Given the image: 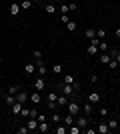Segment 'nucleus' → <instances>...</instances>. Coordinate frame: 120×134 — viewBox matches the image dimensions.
<instances>
[{
    "label": "nucleus",
    "mask_w": 120,
    "mask_h": 134,
    "mask_svg": "<svg viewBox=\"0 0 120 134\" xmlns=\"http://www.w3.org/2000/svg\"><path fill=\"white\" fill-rule=\"evenodd\" d=\"M20 10H22V8H20V4H16V2H12V4H10V14H12V16H18V14H20Z\"/></svg>",
    "instance_id": "nucleus-9"
},
{
    "label": "nucleus",
    "mask_w": 120,
    "mask_h": 134,
    "mask_svg": "<svg viewBox=\"0 0 120 134\" xmlns=\"http://www.w3.org/2000/svg\"><path fill=\"white\" fill-rule=\"evenodd\" d=\"M76 124H78L80 128H86V126L90 124V120H88L86 116H78V118H76Z\"/></svg>",
    "instance_id": "nucleus-5"
},
{
    "label": "nucleus",
    "mask_w": 120,
    "mask_h": 134,
    "mask_svg": "<svg viewBox=\"0 0 120 134\" xmlns=\"http://www.w3.org/2000/svg\"><path fill=\"white\" fill-rule=\"evenodd\" d=\"M84 132H86V134H96V128H86Z\"/></svg>",
    "instance_id": "nucleus-40"
},
{
    "label": "nucleus",
    "mask_w": 120,
    "mask_h": 134,
    "mask_svg": "<svg viewBox=\"0 0 120 134\" xmlns=\"http://www.w3.org/2000/svg\"><path fill=\"white\" fill-rule=\"evenodd\" d=\"M110 60H112V56H110L108 52H102V54H100V64H108Z\"/></svg>",
    "instance_id": "nucleus-12"
},
{
    "label": "nucleus",
    "mask_w": 120,
    "mask_h": 134,
    "mask_svg": "<svg viewBox=\"0 0 120 134\" xmlns=\"http://www.w3.org/2000/svg\"><path fill=\"white\" fill-rule=\"evenodd\" d=\"M4 102L8 104V106H12V104L16 102V96H14V94H6V96H4Z\"/></svg>",
    "instance_id": "nucleus-16"
},
{
    "label": "nucleus",
    "mask_w": 120,
    "mask_h": 134,
    "mask_svg": "<svg viewBox=\"0 0 120 134\" xmlns=\"http://www.w3.org/2000/svg\"><path fill=\"white\" fill-rule=\"evenodd\" d=\"M32 4H34L32 0H22V2H20V8H22V10H28V8H32Z\"/></svg>",
    "instance_id": "nucleus-17"
},
{
    "label": "nucleus",
    "mask_w": 120,
    "mask_h": 134,
    "mask_svg": "<svg viewBox=\"0 0 120 134\" xmlns=\"http://www.w3.org/2000/svg\"><path fill=\"white\" fill-rule=\"evenodd\" d=\"M104 36H106V30H104V28H98V30H96V38L104 40Z\"/></svg>",
    "instance_id": "nucleus-28"
},
{
    "label": "nucleus",
    "mask_w": 120,
    "mask_h": 134,
    "mask_svg": "<svg viewBox=\"0 0 120 134\" xmlns=\"http://www.w3.org/2000/svg\"><path fill=\"white\" fill-rule=\"evenodd\" d=\"M114 36H116V38H120V26H118V28L114 30Z\"/></svg>",
    "instance_id": "nucleus-41"
},
{
    "label": "nucleus",
    "mask_w": 120,
    "mask_h": 134,
    "mask_svg": "<svg viewBox=\"0 0 120 134\" xmlns=\"http://www.w3.org/2000/svg\"><path fill=\"white\" fill-rule=\"evenodd\" d=\"M24 72L28 74V76H30V74H34L36 72V64H34V62H32V64H26V66H24Z\"/></svg>",
    "instance_id": "nucleus-13"
},
{
    "label": "nucleus",
    "mask_w": 120,
    "mask_h": 134,
    "mask_svg": "<svg viewBox=\"0 0 120 134\" xmlns=\"http://www.w3.org/2000/svg\"><path fill=\"white\" fill-rule=\"evenodd\" d=\"M52 122H54V124L60 122V114H58V112H52Z\"/></svg>",
    "instance_id": "nucleus-33"
},
{
    "label": "nucleus",
    "mask_w": 120,
    "mask_h": 134,
    "mask_svg": "<svg viewBox=\"0 0 120 134\" xmlns=\"http://www.w3.org/2000/svg\"><path fill=\"white\" fill-rule=\"evenodd\" d=\"M80 130H82V128H80L78 124H72V126H68V132H70V134H80Z\"/></svg>",
    "instance_id": "nucleus-20"
},
{
    "label": "nucleus",
    "mask_w": 120,
    "mask_h": 134,
    "mask_svg": "<svg viewBox=\"0 0 120 134\" xmlns=\"http://www.w3.org/2000/svg\"><path fill=\"white\" fill-rule=\"evenodd\" d=\"M10 108H12V114H20V112H22V108H24V104L16 100V102H14V104H12Z\"/></svg>",
    "instance_id": "nucleus-7"
},
{
    "label": "nucleus",
    "mask_w": 120,
    "mask_h": 134,
    "mask_svg": "<svg viewBox=\"0 0 120 134\" xmlns=\"http://www.w3.org/2000/svg\"><path fill=\"white\" fill-rule=\"evenodd\" d=\"M62 82H64V84H74V76H72V74H64Z\"/></svg>",
    "instance_id": "nucleus-23"
},
{
    "label": "nucleus",
    "mask_w": 120,
    "mask_h": 134,
    "mask_svg": "<svg viewBox=\"0 0 120 134\" xmlns=\"http://www.w3.org/2000/svg\"><path fill=\"white\" fill-rule=\"evenodd\" d=\"M66 28H68L70 32H72V30H76V22H72V20H70V22L66 24Z\"/></svg>",
    "instance_id": "nucleus-36"
},
{
    "label": "nucleus",
    "mask_w": 120,
    "mask_h": 134,
    "mask_svg": "<svg viewBox=\"0 0 120 134\" xmlns=\"http://www.w3.org/2000/svg\"><path fill=\"white\" fill-rule=\"evenodd\" d=\"M118 66H120V64H118V62L114 60V58H112V60L108 62V68H112V70H114V68H118Z\"/></svg>",
    "instance_id": "nucleus-35"
},
{
    "label": "nucleus",
    "mask_w": 120,
    "mask_h": 134,
    "mask_svg": "<svg viewBox=\"0 0 120 134\" xmlns=\"http://www.w3.org/2000/svg\"><path fill=\"white\" fill-rule=\"evenodd\" d=\"M28 100L32 102V104H40V102H42V96H40L38 90H34L32 94H28Z\"/></svg>",
    "instance_id": "nucleus-3"
},
{
    "label": "nucleus",
    "mask_w": 120,
    "mask_h": 134,
    "mask_svg": "<svg viewBox=\"0 0 120 134\" xmlns=\"http://www.w3.org/2000/svg\"><path fill=\"white\" fill-rule=\"evenodd\" d=\"M68 100H70V98H68V96H66V94H62V96H58V98H56V104H58V108H62V106H66V104H68Z\"/></svg>",
    "instance_id": "nucleus-4"
},
{
    "label": "nucleus",
    "mask_w": 120,
    "mask_h": 134,
    "mask_svg": "<svg viewBox=\"0 0 120 134\" xmlns=\"http://www.w3.org/2000/svg\"><path fill=\"white\" fill-rule=\"evenodd\" d=\"M46 106L50 108V110H58V104H56V102H48V100H46Z\"/></svg>",
    "instance_id": "nucleus-34"
},
{
    "label": "nucleus",
    "mask_w": 120,
    "mask_h": 134,
    "mask_svg": "<svg viewBox=\"0 0 120 134\" xmlns=\"http://www.w3.org/2000/svg\"><path fill=\"white\" fill-rule=\"evenodd\" d=\"M32 2H34V4H38V2H42V0H32Z\"/></svg>",
    "instance_id": "nucleus-42"
},
{
    "label": "nucleus",
    "mask_w": 120,
    "mask_h": 134,
    "mask_svg": "<svg viewBox=\"0 0 120 134\" xmlns=\"http://www.w3.org/2000/svg\"><path fill=\"white\" fill-rule=\"evenodd\" d=\"M32 56H34V60H40V58H42V52H40V50H34V52H32Z\"/></svg>",
    "instance_id": "nucleus-37"
},
{
    "label": "nucleus",
    "mask_w": 120,
    "mask_h": 134,
    "mask_svg": "<svg viewBox=\"0 0 120 134\" xmlns=\"http://www.w3.org/2000/svg\"><path fill=\"white\" fill-rule=\"evenodd\" d=\"M108 124H106V122H100V124H98V126H96V132H100V134H106V132H108Z\"/></svg>",
    "instance_id": "nucleus-10"
},
{
    "label": "nucleus",
    "mask_w": 120,
    "mask_h": 134,
    "mask_svg": "<svg viewBox=\"0 0 120 134\" xmlns=\"http://www.w3.org/2000/svg\"><path fill=\"white\" fill-rule=\"evenodd\" d=\"M108 128H110V130L118 128V120H114V118H112V120H110V122H108Z\"/></svg>",
    "instance_id": "nucleus-31"
},
{
    "label": "nucleus",
    "mask_w": 120,
    "mask_h": 134,
    "mask_svg": "<svg viewBox=\"0 0 120 134\" xmlns=\"http://www.w3.org/2000/svg\"><path fill=\"white\" fill-rule=\"evenodd\" d=\"M20 90H22V88H20V86H18V84H12L10 88H8V94H14V96H16L18 92H20Z\"/></svg>",
    "instance_id": "nucleus-18"
},
{
    "label": "nucleus",
    "mask_w": 120,
    "mask_h": 134,
    "mask_svg": "<svg viewBox=\"0 0 120 134\" xmlns=\"http://www.w3.org/2000/svg\"><path fill=\"white\" fill-rule=\"evenodd\" d=\"M98 114H100V118H106V116H108V108H106V106H102L100 110H98Z\"/></svg>",
    "instance_id": "nucleus-30"
},
{
    "label": "nucleus",
    "mask_w": 120,
    "mask_h": 134,
    "mask_svg": "<svg viewBox=\"0 0 120 134\" xmlns=\"http://www.w3.org/2000/svg\"><path fill=\"white\" fill-rule=\"evenodd\" d=\"M98 50H100V52H108V50H110V46L106 44L104 40H100V44H98Z\"/></svg>",
    "instance_id": "nucleus-22"
},
{
    "label": "nucleus",
    "mask_w": 120,
    "mask_h": 134,
    "mask_svg": "<svg viewBox=\"0 0 120 134\" xmlns=\"http://www.w3.org/2000/svg\"><path fill=\"white\" fill-rule=\"evenodd\" d=\"M38 130L40 132H48V130H50V124L46 122V120H42V122H38Z\"/></svg>",
    "instance_id": "nucleus-15"
},
{
    "label": "nucleus",
    "mask_w": 120,
    "mask_h": 134,
    "mask_svg": "<svg viewBox=\"0 0 120 134\" xmlns=\"http://www.w3.org/2000/svg\"><path fill=\"white\" fill-rule=\"evenodd\" d=\"M84 36H86V38H88V40H92V38H94V36H96V30H92V28H88V30H86V32H84Z\"/></svg>",
    "instance_id": "nucleus-24"
},
{
    "label": "nucleus",
    "mask_w": 120,
    "mask_h": 134,
    "mask_svg": "<svg viewBox=\"0 0 120 134\" xmlns=\"http://www.w3.org/2000/svg\"><path fill=\"white\" fill-rule=\"evenodd\" d=\"M88 102H92V104H98V102H100V94H98V92H92V94L88 96Z\"/></svg>",
    "instance_id": "nucleus-14"
},
{
    "label": "nucleus",
    "mask_w": 120,
    "mask_h": 134,
    "mask_svg": "<svg viewBox=\"0 0 120 134\" xmlns=\"http://www.w3.org/2000/svg\"><path fill=\"white\" fill-rule=\"evenodd\" d=\"M82 112H84L86 116H92V112H94L92 110V102H86L84 106H82Z\"/></svg>",
    "instance_id": "nucleus-11"
},
{
    "label": "nucleus",
    "mask_w": 120,
    "mask_h": 134,
    "mask_svg": "<svg viewBox=\"0 0 120 134\" xmlns=\"http://www.w3.org/2000/svg\"><path fill=\"white\" fill-rule=\"evenodd\" d=\"M52 2H60V4H62V0H52Z\"/></svg>",
    "instance_id": "nucleus-43"
},
{
    "label": "nucleus",
    "mask_w": 120,
    "mask_h": 134,
    "mask_svg": "<svg viewBox=\"0 0 120 134\" xmlns=\"http://www.w3.org/2000/svg\"><path fill=\"white\" fill-rule=\"evenodd\" d=\"M64 124H66V126H72V124H74V114H70V112H68V116L64 118Z\"/></svg>",
    "instance_id": "nucleus-21"
},
{
    "label": "nucleus",
    "mask_w": 120,
    "mask_h": 134,
    "mask_svg": "<svg viewBox=\"0 0 120 134\" xmlns=\"http://www.w3.org/2000/svg\"><path fill=\"white\" fill-rule=\"evenodd\" d=\"M16 100H18V102H22V104H26V100H28V92L20 90V92L16 94Z\"/></svg>",
    "instance_id": "nucleus-8"
},
{
    "label": "nucleus",
    "mask_w": 120,
    "mask_h": 134,
    "mask_svg": "<svg viewBox=\"0 0 120 134\" xmlns=\"http://www.w3.org/2000/svg\"><path fill=\"white\" fill-rule=\"evenodd\" d=\"M16 132H18V134H26V132H30V130H28V126H18Z\"/></svg>",
    "instance_id": "nucleus-32"
},
{
    "label": "nucleus",
    "mask_w": 120,
    "mask_h": 134,
    "mask_svg": "<svg viewBox=\"0 0 120 134\" xmlns=\"http://www.w3.org/2000/svg\"><path fill=\"white\" fill-rule=\"evenodd\" d=\"M54 132H56V134H66V132H68V128H66V126H60V122H58L56 128H54Z\"/></svg>",
    "instance_id": "nucleus-19"
},
{
    "label": "nucleus",
    "mask_w": 120,
    "mask_h": 134,
    "mask_svg": "<svg viewBox=\"0 0 120 134\" xmlns=\"http://www.w3.org/2000/svg\"><path fill=\"white\" fill-rule=\"evenodd\" d=\"M68 12H70V6L62 2V4H60V14H68Z\"/></svg>",
    "instance_id": "nucleus-29"
},
{
    "label": "nucleus",
    "mask_w": 120,
    "mask_h": 134,
    "mask_svg": "<svg viewBox=\"0 0 120 134\" xmlns=\"http://www.w3.org/2000/svg\"><path fill=\"white\" fill-rule=\"evenodd\" d=\"M66 108H68V112H70V114H74V116H78V112H82V106H80L74 98H72V100H68Z\"/></svg>",
    "instance_id": "nucleus-1"
},
{
    "label": "nucleus",
    "mask_w": 120,
    "mask_h": 134,
    "mask_svg": "<svg viewBox=\"0 0 120 134\" xmlns=\"http://www.w3.org/2000/svg\"><path fill=\"white\" fill-rule=\"evenodd\" d=\"M60 20H62L64 24H68V22H70V18H68V14H62V16H60Z\"/></svg>",
    "instance_id": "nucleus-38"
},
{
    "label": "nucleus",
    "mask_w": 120,
    "mask_h": 134,
    "mask_svg": "<svg viewBox=\"0 0 120 134\" xmlns=\"http://www.w3.org/2000/svg\"><path fill=\"white\" fill-rule=\"evenodd\" d=\"M52 72L54 74H62V64H52Z\"/></svg>",
    "instance_id": "nucleus-25"
},
{
    "label": "nucleus",
    "mask_w": 120,
    "mask_h": 134,
    "mask_svg": "<svg viewBox=\"0 0 120 134\" xmlns=\"http://www.w3.org/2000/svg\"><path fill=\"white\" fill-rule=\"evenodd\" d=\"M26 126H28L30 132H34V130H38V120H36V118H28V124H26Z\"/></svg>",
    "instance_id": "nucleus-6"
},
{
    "label": "nucleus",
    "mask_w": 120,
    "mask_h": 134,
    "mask_svg": "<svg viewBox=\"0 0 120 134\" xmlns=\"http://www.w3.org/2000/svg\"><path fill=\"white\" fill-rule=\"evenodd\" d=\"M44 10L48 12V14H54V12H56V6H54V4H46V6H44Z\"/></svg>",
    "instance_id": "nucleus-27"
},
{
    "label": "nucleus",
    "mask_w": 120,
    "mask_h": 134,
    "mask_svg": "<svg viewBox=\"0 0 120 134\" xmlns=\"http://www.w3.org/2000/svg\"><path fill=\"white\" fill-rule=\"evenodd\" d=\"M90 82H92V84L98 82V76H96V74H92V76H90Z\"/></svg>",
    "instance_id": "nucleus-39"
},
{
    "label": "nucleus",
    "mask_w": 120,
    "mask_h": 134,
    "mask_svg": "<svg viewBox=\"0 0 120 134\" xmlns=\"http://www.w3.org/2000/svg\"><path fill=\"white\" fill-rule=\"evenodd\" d=\"M44 88H46V80H44V76H40V78H36V80H34V90L42 92Z\"/></svg>",
    "instance_id": "nucleus-2"
},
{
    "label": "nucleus",
    "mask_w": 120,
    "mask_h": 134,
    "mask_svg": "<svg viewBox=\"0 0 120 134\" xmlns=\"http://www.w3.org/2000/svg\"><path fill=\"white\" fill-rule=\"evenodd\" d=\"M56 98H58L56 92H48V96H46V100H48V102H56Z\"/></svg>",
    "instance_id": "nucleus-26"
}]
</instances>
